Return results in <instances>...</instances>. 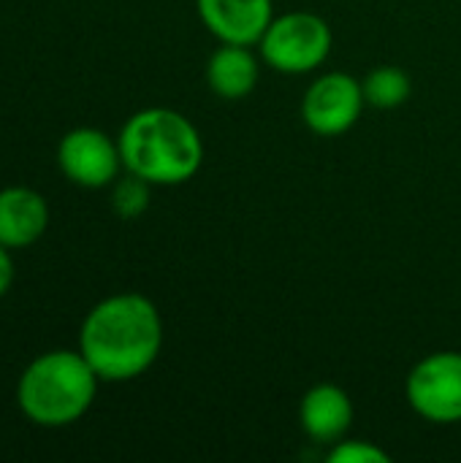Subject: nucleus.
Here are the masks:
<instances>
[{
  "label": "nucleus",
  "instance_id": "nucleus-12",
  "mask_svg": "<svg viewBox=\"0 0 461 463\" xmlns=\"http://www.w3.org/2000/svg\"><path fill=\"white\" fill-rule=\"evenodd\" d=\"M361 90H364V100L367 103H372L378 109H397V106H402L410 98L413 81H410V76L402 68L380 65V68L367 73Z\"/></svg>",
  "mask_w": 461,
  "mask_h": 463
},
{
  "label": "nucleus",
  "instance_id": "nucleus-10",
  "mask_svg": "<svg viewBox=\"0 0 461 463\" xmlns=\"http://www.w3.org/2000/svg\"><path fill=\"white\" fill-rule=\"evenodd\" d=\"M302 429L315 442H340L353 420V404L348 393L337 385L312 388L299 407Z\"/></svg>",
  "mask_w": 461,
  "mask_h": 463
},
{
  "label": "nucleus",
  "instance_id": "nucleus-9",
  "mask_svg": "<svg viewBox=\"0 0 461 463\" xmlns=\"http://www.w3.org/2000/svg\"><path fill=\"white\" fill-rule=\"evenodd\" d=\"M49 225L46 201L30 187L0 190V244L24 250L35 244Z\"/></svg>",
  "mask_w": 461,
  "mask_h": 463
},
{
  "label": "nucleus",
  "instance_id": "nucleus-15",
  "mask_svg": "<svg viewBox=\"0 0 461 463\" xmlns=\"http://www.w3.org/2000/svg\"><path fill=\"white\" fill-rule=\"evenodd\" d=\"M8 252H11V250L0 244V298H3V296L11 290V285H14V260H11Z\"/></svg>",
  "mask_w": 461,
  "mask_h": 463
},
{
  "label": "nucleus",
  "instance_id": "nucleus-11",
  "mask_svg": "<svg viewBox=\"0 0 461 463\" xmlns=\"http://www.w3.org/2000/svg\"><path fill=\"white\" fill-rule=\"evenodd\" d=\"M206 79L215 95L226 100H242L258 84V60L242 43H223L209 57Z\"/></svg>",
  "mask_w": 461,
  "mask_h": 463
},
{
  "label": "nucleus",
  "instance_id": "nucleus-3",
  "mask_svg": "<svg viewBox=\"0 0 461 463\" xmlns=\"http://www.w3.org/2000/svg\"><path fill=\"white\" fill-rule=\"evenodd\" d=\"M98 380L101 377L82 353H43L19 377V410L30 423L43 429L71 426L92 407Z\"/></svg>",
  "mask_w": 461,
  "mask_h": 463
},
{
  "label": "nucleus",
  "instance_id": "nucleus-13",
  "mask_svg": "<svg viewBox=\"0 0 461 463\" xmlns=\"http://www.w3.org/2000/svg\"><path fill=\"white\" fill-rule=\"evenodd\" d=\"M111 206L120 217L130 220V217H139L147 212L149 206V182L130 174L125 179H120L111 190Z\"/></svg>",
  "mask_w": 461,
  "mask_h": 463
},
{
  "label": "nucleus",
  "instance_id": "nucleus-4",
  "mask_svg": "<svg viewBox=\"0 0 461 463\" xmlns=\"http://www.w3.org/2000/svg\"><path fill=\"white\" fill-rule=\"evenodd\" d=\"M331 49L329 24L307 11H293L272 19L261 38L264 60L283 73H307L318 68Z\"/></svg>",
  "mask_w": 461,
  "mask_h": 463
},
{
  "label": "nucleus",
  "instance_id": "nucleus-1",
  "mask_svg": "<svg viewBox=\"0 0 461 463\" xmlns=\"http://www.w3.org/2000/svg\"><path fill=\"white\" fill-rule=\"evenodd\" d=\"M160 345V315L139 293H120L95 304L79 334V353L106 383H125L144 374L155 364Z\"/></svg>",
  "mask_w": 461,
  "mask_h": 463
},
{
  "label": "nucleus",
  "instance_id": "nucleus-8",
  "mask_svg": "<svg viewBox=\"0 0 461 463\" xmlns=\"http://www.w3.org/2000/svg\"><path fill=\"white\" fill-rule=\"evenodd\" d=\"M198 16L223 43H261L272 24V0H198Z\"/></svg>",
  "mask_w": 461,
  "mask_h": 463
},
{
  "label": "nucleus",
  "instance_id": "nucleus-2",
  "mask_svg": "<svg viewBox=\"0 0 461 463\" xmlns=\"http://www.w3.org/2000/svg\"><path fill=\"white\" fill-rule=\"evenodd\" d=\"M117 144L128 174L149 184L187 182L204 160L198 130L187 117L171 109H144L133 114Z\"/></svg>",
  "mask_w": 461,
  "mask_h": 463
},
{
  "label": "nucleus",
  "instance_id": "nucleus-5",
  "mask_svg": "<svg viewBox=\"0 0 461 463\" xmlns=\"http://www.w3.org/2000/svg\"><path fill=\"white\" fill-rule=\"evenodd\" d=\"M410 407L432 423L461 420V355L435 353L408 377Z\"/></svg>",
  "mask_w": 461,
  "mask_h": 463
},
{
  "label": "nucleus",
  "instance_id": "nucleus-6",
  "mask_svg": "<svg viewBox=\"0 0 461 463\" xmlns=\"http://www.w3.org/2000/svg\"><path fill=\"white\" fill-rule=\"evenodd\" d=\"M60 171L79 187H106L122 165L120 144L95 128H76L57 146Z\"/></svg>",
  "mask_w": 461,
  "mask_h": 463
},
{
  "label": "nucleus",
  "instance_id": "nucleus-7",
  "mask_svg": "<svg viewBox=\"0 0 461 463\" xmlns=\"http://www.w3.org/2000/svg\"><path fill=\"white\" fill-rule=\"evenodd\" d=\"M364 106V90L348 73L321 76L304 95V122L321 136H337L356 125Z\"/></svg>",
  "mask_w": 461,
  "mask_h": 463
},
{
  "label": "nucleus",
  "instance_id": "nucleus-14",
  "mask_svg": "<svg viewBox=\"0 0 461 463\" xmlns=\"http://www.w3.org/2000/svg\"><path fill=\"white\" fill-rule=\"evenodd\" d=\"M331 463H389V453H383L380 448L353 439V442H340L331 453H329Z\"/></svg>",
  "mask_w": 461,
  "mask_h": 463
}]
</instances>
